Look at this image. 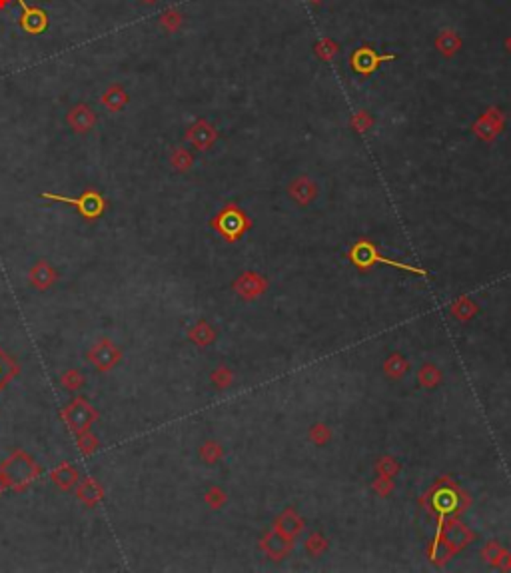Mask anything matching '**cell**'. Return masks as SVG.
I'll return each instance as SVG.
<instances>
[{"label":"cell","mask_w":511,"mask_h":573,"mask_svg":"<svg viewBox=\"0 0 511 573\" xmlns=\"http://www.w3.org/2000/svg\"><path fill=\"white\" fill-rule=\"evenodd\" d=\"M60 416L66 422V426L70 427V432L80 434L90 429V426L98 419V412L90 406V402L86 397H74L68 406L60 412Z\"/></svg>","instance_id":"cell-2"},{"label":"cell","mask_w":511,"mask_h":573,"mask_svg":"<svg viewBox=\"0 0 511 573\" xmlns=\"http://www.w3.org/2000/svg\"><path fill=\"white\" fill-rule=\"evenodd\" d=\"M102 105L112 110V112H120L126 105H128V92H126L122 86H110L104 94H102Z\"/></svg>","instance_id":"cell-9"},{"label":"cell","mask_w":511,"mask_h":573,"mask_svg":"<svg viewBox=\"0 0 511 573\" xmlns=\"http://www.w3.org/2000/svg\"><path fill=\"white\" fill-rule=\"evenodd\" d=\"M66 122L70 124L74 132L86 134V132H90L96 126V114L90 110V106L76 105L68 112V116H66Z\"/></svg>","instance_id":"cell-5"},{"label":"cell","mask_w":511,"mask_h":573,"mask_svg":"<svg viewBox=\"0 0 511 573\" xmlns=\"http://www.w3.org/2000/svg\"><path fill=\"white\" fill-rule=\"evenodd\" d=\"M146 2H154V0H146Z\"/></svg>","instance_id":"cell-14"},{"label":"cell","mask_w":511,"mask_h":573,"mask_svg":"<svg viewBox=\"0 0 511 573\" xmlns=\"http://www.w3.org/2000/svg\"><path fill=\"white\" fill-rule=\"evenodd\" d=\"M50 478L60 490L70 491L80 481V471L74 468L72 464H60L58 468L50 471Z\"/></svg>","instance_id":"cell-7"},{"label":"cell","mask_w":511,"mask_h":573,"mask_svg":"<svg viewBox=\"0 0 511 573\" xmlns=\"http://www.w3.org/2000/svg\"><path fill=\"white\" fill-rule=\"evenodd\" d=\"M63 387L64 390H68V392H76V390H80V387L84 386V382H86V377H84V374H80L78 370H68L66 374L63 375Z\"/></svg>","instance_id":"cell-12"},{"label":"cell","mask_w":511,"mask_h":573,"mask_svg":"<svg viewBox=\"0 0 511 573\" xmlns=\"http://www.w3.org/2000/svg\"><path fill=\"white\" fill-rule=\"evenodd\" d=\"M86 360L95 365L98 372H108L122 360V350L114 342H110V340L104 338L86 354Z\"/></svg>","instance_id":"cell-3"},{"label":"cell","mask_w":511,"mask_h":573,"mask_svg":"<svg viewBox=\"0 0 511 573\" xmlns=\"http://www.w3.org/2000/svg\"><path fill=\"white\" fill-rule=\"evenodd\" d=\"M18 4H21L22 11H24V16H22L21 21V24L24 26V31H28L31 34H41V32L46 28V24H48L46 14L42 11H38V9H31L24 0H18Z\"/></svg>","instance_id":"cell-8"},{"label":"cell","mask_w":511,"mask_h":573,"mask_svg":"<svg viewBox=\"0 0 511 573\" xmlns=\"http://www.w3.org/2000/svg\"><path fill=\"white\" fill-rule=\"evenodd\" d=\"M28 280L36 290H48V288H53L54 282L58 280V272L54 270L53 264L41 260L31 268Z\"/></svg>","instance_id":"cell-6"},{"label":"cell","mask_w":511,"mask_h":573,"mask_svg":"<svg viewBox=\"0 0 511 573\" xmlns=\"http://www.w3.org/2000/svg\"><path fill=\"white\" fill-rule=\"evenodd\" d=\"M41 196L44 200H54V202L72 204L86 220L100 218V216L104 214L106 208V200L102 198L100 192H95V190H86L80 198H68V196H60V194H53V192H42Z\"/></svg>","instance_id":"cell-1"},{"label":"cell","mask_w":511,"mask_h":573,"mask_svg":"<svg viewBox=\"0 0 511 573\" xmlns=\"http://www.w3.org/2000/svg\"><path fill=\"white\" fill-rule=\"evenodd\" d=\"M18 374V365L12 362L9 355L0 350V392L11 382L14 375Z\"/></svg>","instance_id":"cell-10"},{"label":"cell","mask_w":511,"mask_h":573,"mask_svg":"<svg viewBox=\"0 0 511 573\" xmlns=\"http://www.w3.org/2000/svg\"><path fill=\"white\" fill-rule=\"evenodd\" d=\"M76 446H78V449L82 451L84 456H92L96 449H98V446H100V441H98V438H96L90 429H86V432L76 434Z\"/></svg>","instance_id":"cell-11"},{"label":"cell","mask_w":511,"mask_h":573,"mask_svg":"<svg viewBox=\"0 0 511 573\" xmlns=\"http://www.w3.org/2000/svg\"><path fill=\"white\" fill-rule=\"evenodd\" d=\"M6 2H9V0H0V6H4Z\"/></svg>","instance_id":"cell-13"},{"label":"cell","mask_w":511,"mask_h":573,"mask_svg":"<svg viewBox=\"0 0 511 573\" xmlns=\"http://www.w3.org/2000/svg\"><path fill=\"white\" fill-rule=\"evenodd\" d=\"M76 500L84 503L88 510L96 508L100 501L104 500V488H102V483L96 481L95 478L82 480L78 483V488H76Z\"/></svg>","instance_id":"cell-4"}]
</instances>
